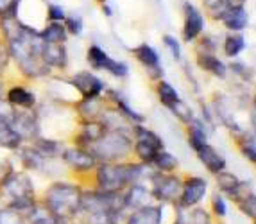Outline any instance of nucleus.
I'll return each instance as SVG.
<instances>
[{
	"instance_id": "f257e3e1",
	"label": "nucleus",
	"mask_w": 256,
	"mask_h": 224,
	"mask_svg": "<svg viewBox=\"0 0 256 224\" xmlns=\"http://www.w3.org/2000/svg\"><path fill=\"white\" fill-rule=\"evenodd\" d=\"M84 185L74 178H54L40 192V202L52 214L74 220L81 214Z\"/></svg>"
},
{
	"instance_id": "f03ea898",
	"label": "nucleus",
	"mask_w": 256,
	"mask_h": 224,
	"mask_svg": "<svg viewBox=\"0 0 256 224\" xmlns=\"http://www.w3.org/2000/svg\"><path fill=\"white\" fill-rule=\"evenodd\" d=\"M147 167L149 165H144L140 162L98 164L90 176V186L100 192H108V194H118V192H124L132 183H140Z\"/></svg>"
},
{
	"instance_id": "7ed1b4c3",
	"label": "nucleus",
	"mask_w": 256,
	"mask_h": 224,
	"mask_svg": "<svg viewBox=\"0 0 256 224\" xmlns=\"http://www.w3.org/2000/svg\"><path fill=\"white\" fill-rule=\"evenodd\" d=\"M38 201L40 194L36 190V183L32 180V174L27 170L16 167L0 183V204L14 208L26 217L38 204Z\"/></svg>"
},
{
	"instance_id": "20e7f679",
	"label": "nucleus",
	"mask_w": 256,
	"mask_h": 224,
	"mask_svg": "<svg viewBox=\"0 0 256 224\" xmlns=\"http://www.w3.org/2000/svg\"><path fill=\"white\" fill-rule=\"evenodd\" d=\"M98 164L126 162L132 152V136L126 130H106V133L88 149Z\"/></svg>"
},
{
	"instance_id": "39448f33",
	"label": "nucleus",
	"mask_w": 256,
	"mask_h": 224,
	"mask_svg": "<svg viewBox=\"0 0 256 224\" xmlns=\"http://www.w3.org/2000/svg\"><path fill=\"white\" fill-rule=\"evenodd\" d=\"M61 165H63L64 172L68 174L74 180L81 181L90 178L94 174V170L97 168L98 162L94 154H92L88 149H82V147H77L74 144H66V147L61 152L60 158Z\"/></svg>"
},
{
	"instance_id": "423d86ee",
	"label": "nucleus",
	"mask_w": 256,
	"mask_h": 224,
	"mask_svg": "<svg viewBox=\"0 0 256 224\" xmlns=\"http://www.w3.org/2000/svg\"><path fill=\"white\" fill-rule=\"evenodd\" d=\"M79 99H98L104 97L108 86L102 78H98L94 70H79L66 78Z\"/></svg>"
},
{
	"instance_id": "0eeeda50",
	"label": "nucleus",
	"mask_w": 256,
	"mask_h": 224,
	"mask_svg": "<svg viewBox=\"0 0 256 224\" xmlns=\"http://www.w3.org/2000/svg\"><path fill=\"white\" fill-rule=\"evenodd\" d=\"M86 63L90 65V70L94 72H108L116 79H124L129 76L128 63L110 58L108 52L97 44H92L86 50Z\"/></svg>"
},
{
	"instance_id": "6e6552de",
	"label": "nucleus",
	"mask_w": 256,
	"mask_h": 224,
	"mask_svg": "<svg viewBox=\"0 0 256 224\" xmlns=\"http://www.w3.org/2000/svg\"><path fill=\"white\" fill-rule=\"evenodd\" d=\"M4 99L16 110H34L40 102V95L27 81L16 79L14 82H8Z\"/></svg>"
},
{
	"instance_id": "1a4fd4ad",
	"label": "nucleus",
	"mask_w": 256,
	"mask_h": 224,
	"mask_svg": "<svg viewBox=\"0 0 256 224\" xmlns=\"http://www.w3.org/2000/svg\"><path fill=\"white\" fill-rule=\"evenodd\" d=\"M11 128L24 138V142L29 144L34 138L42 134V124H40L38 112L34 110H16L13 120H11Z\"/></svg>"
},
{
	"instance_id": "9d476101",
	"label": "nucleus",
	"mask_w": 256,
	"mask_h": 224,
	"mask_svg": "<svg viewBox=\"0 0 256 224\" xmlns=\"http://www.w3.org/2000/svg\"><path fill=\"white\" fill-rule=\"evenodd\" d=\"M43 63L54 72V76H60L68 68V48L66 44H43L42 48Z\"/></svg>"
},
{
	"instance_id": "9b49d317",
	"label": "nucleus",
	"mask_w": 256,
	"mask_h": 224,
	"mask_svg": "<svg viewBox=\"0 0 256 224\" xmlns=\"http://www.w3.org/2000/svg\"><path fill=\"white\" fill-rule=\"evenodd\" d=\"M181 186L180 180L174 176H168V174L156 172L152 176V190H150V196L160 201H172L178 196H181Z\"/></svg>"
},
{
	"instance_id": "f8f14e48",
	"label": "nucleus",
	"mask_w": 256,
	"mask_h": 224,
	"mask_svg": "<svg viewBox=\"0 0 256 224\" xmlns=\"http://www.w3.org/2000/svg\"><path fill=\"white\" fill-rule=\"evenodd\" d=\"M30 146L34 147V151L38 152L42 158L48 160V162H58L61 158V152L66 147V140H61V138L54 136H45V134H40L38 138H34L32 142H29Z\"/></svg>"
},
{
	"instance_id": "ddd939ff",
	"label": "nucleus",
	"mask_w": 256,
	"mask_h": 224,
	"mask_svg": "<svg viewBox=\"0 0 256 224\" xmlns=\"http://www.w3.org/2000/svg\"><path fill=\"white\" fill-rule=\"evenodd\" d=\"M104 108H106V99L104 97H98V99H77L72 104L77 122L98 120V116L102 115Z\"/></svg>"
},
{
	"instance_id": "4468645a",
	"label": "nucleus",
	"mask_w": 256,
	"mask_h": 224,
	"mask_svg": "<svg viewBox=\"0 0 256 224\" xmlns=\"http://www.w3.org/2000/svg\"><path fill=\"white\" fill-rule=\"evenodd\" d=\"M163 210L156 204H146L131 210L126 216V224H162Z\"/></svg>"
},
{
	"instance_id": "2eb2a0df",
	"label": "nucleus",
	"mask_w": 256,
	"mask_h": 224,
	"mask_svg": "<svg viewBox=\"0 0 256 224\" xmlns=\"http://www.w3.org/2000/svg\"><path fill=\"white\" fill-rule=\"evenodd\" d=\"M149 198H150V190H147L140 183H132L131 186H128L124 190L126 210L131 212L140 206H146V204H149Z\"/></svg>"
},
{
	"instance_id": "dca6fc26",
	"label": "nucleus",
	"mask_w": 256,
	"mask_h": 224,
	"mask_svg": "<svg viewBox=\"0 0 256 224\" xmlns=\"http://www.w3.org/2000/svg\"><path fill=\"white\" fill-rule=\"evenodd\" d=\"M206 192V181L201 178H190L181 190V202L184 206H192L201 201Z\"/></svg>"
},
{
	"instance_id": "f3484780",
	"label": "nucleus",
	"mask_w": 256,
	"mask_h": 224,
	"mask_svg": "<svg viewBox=\"0 0 256 224\" xmlns=\"http://www.w3.org/2000/svg\"><path fill=\"white\" fill-rule=\"evenodd\" d=\"M27 224H72V220L52 214L50 210H47V208L38 201V204H36V206L32 208V212L27 216Z\"/></svg>"
},
{
	"instance_id": "a211bd4d",
	"label": "nucleus",
	"mask_w": 256,
	"mask_h": 224,
	"mask_svg": "<svg viewBox=\"0 0 256 224\" xmlns=\"http://www.w3.org/2000/svg\"><path fill=\"white\" fill-rule=\"evenodd\" d=\"M40 38H42L43 44H66L70 36L63 24L47 22L40 29Z\"/></svg>"
},
{
	"instance_id": "6ab92c4d",
	"label": "nucleus",
	"mask_w": 256,
	"mask_h": 224,
	"mask_svg": "<svg viewBox=\"0 0 256 224\" xmlns=\"http://www.w3.org/2000/svg\"><path fill=\"white\" fill-rule=\"evenodd\" d=\"M24 138L16 133L9 124H0V151H8L13 154L24 146Z\"/></svg>"
},
{
	"instance_id": "aec40b11",
	"label": "nucleus",
	"mask_w": 256,
	"mask_h": 224,
	"mask_svg": "<svg viewBox=\"0 0 256 224\" xmlns=\"http://www.w3.org/2000/svg\"><path fill=\"white\" fill-rule=\"evenodd\" d=\"M184 11H186V20H184V40L190 42V40H194L202 30L204 20H202L201 13H199L194 6H186Z\"/></svg>"
},
{
	"instance_id": "412c9836",
	"label": "nucleus",
	"mask_w": 256,
	"mask_h": 224,
	"mask_svg": "<svg viewBox=\"0 0 256 224\" xmlns=\"http://www.w3.org/2000/svg\"><path fill=\"white\" fill-rule=\"evenodd\" d=\"M132 54H134V58H136L147 70H150V72H154V70L160 72V56L150 45H147V44L138 45L136 48H132Z\"/></svg>"
},
{
	"instance_id": "4be33fe9",
	"label": "nucleus",
	"mask_w": 256,
	"mask_h": 224,
	"mask_svg": "<svg viewBox=\"0 0 256 224\" xmlns=\"http://www.w3.org/2000/svg\"><path fill=\"white\" fill-rule=\"evenodd\" d=\"M197 154H199L201 162L206 165V167H208V170H212V172L218 174L222 168L226 167V160L222 158V156L215 151L214 147H210L208 144H206V146H202L201 149H197Z\"/></svg>"
},
{
	"instance_id": "5701e85b",
	"label": "nucleus",
	"mask_w": 256,
	"mask_h": 224,
	"mask_svg": "<svg viewBox=\"0 0 256 224\" xmlns=\"http://www.w3.org/2000/svg\"><path fill=\"white\" fill-rule=\"evenodd\" d=\"M222 20L230 29L240 30L248 26V13L244 11V8L240 6H233V8L226 9V13L222 14Z\"/></svg>"
},
{
	"instance_id": "b1692460",
	"label": "nucleus",
	"mask_w": 256,
	"mask_h": 224,
	"mask_svg": "<svg viewBox=\"0 0 256 224\" xmlns=\"http://www.w3.org/2000/svg\"><path fill=\"white\" fill-rule=\"evenodd\" d=\"M156 92H158L160 102H162L165 108L172 110L176 104L180 102V95H178L176 88L172 86V84H168L166 81H163V79H160L158 84H156Z\"/></svg>"
},
{
	"instance_id": "393cba45",
	"label": "nucleus",
	"mask_w": 256,
	"mask_h": 224,
	"mask_svg": "<svg viewBox=\"0 0 256 224\" xmlns=\"http://www.w3.org/2000/svg\"><path fill=\"white\" fill-rule=\"evenodd\" d=\"M150 167L156 168V172L166 174V172H170V170H174V168L178 167V160H176L170 152H166L162 149V151H158V154L154 156Z\"/></svg>"
},
{
	"instance_id": "a878e982",
	"label": "nucleus",
	"mask_w": 256,
	"mask_h": 224,
	"mask_svg": "<svg viewBox=\"0 0 256 224\" xmlns=\"http://www.w3.org/2000/svg\"><path fill=\"white\" fill-rule=\"evenodd\" d=\"M132 154L140 160V164L150 165L152 164L154 156L158 154V149L149 146V144H146V142H138V140H134V142H132Z\"/></svg>"
},
{
	"instance_id": "bb28decb",
	"label": "nucleus",
	"mask_w": 256,
	"mask_h": 224,
	"mask_svg": "<svg viewBox=\"0 0 256 224\" xmlns=\"http://www.w3.org/2000/svg\"><path fill=\"white\" fill-rule=\"evenodd\" d=\"M0 224H27V217L14 208L0 204Z\"/></svg>"
},
{
	"instance_id": "cd10ccee",
	"label": "nucleus",
	"mask_w": 256,
	"mask_h": 224,
	"mask_svg": "<svg viewBox=\"0 0 256 224\" xmlns=\"http://www.w3.org/2000/svg\"><path fill=\"white\" fill-rule=\"evenodd\" d=\"M63 26H64V29H66V32H68V36H81L82 29H84L82 18L77 16V14H66Z\"/></svg>"
},
{
	"instance_id": "c85d7f7f",
	"label": "nucleus",
	"mask_w": 256,
	"mask_h": 224,
	"mask_svg": "<svg viewBox=\"0 0 256 224\" xmlns=\"http://www.w3.org/2000/svg\"><path fill=\"white\" fill-rule=\"evenodd\" d=\"M201 65H202V68L210 70V72H214L215 76H220V78H224V74H226V66L222 65L220 61L214 56L201 58Z\"/></svg>"
},
{
	"instance_id": "c756f323",
	"label": "nucleus",
	"mask_w": 256,
	"mask_h": 224,
	"mask_svg": "<svg viewBox=\"0 0 256 224\" xmlns=\"http://www.w3.org/2000/svg\"><path fill=\"white\" fill-rule=\"evenodd\" d=\"M22 0H0V18L18 16Z\"/></svg>"
},
{
	"instance_id": "7c9ffc66",
	"label": "nucleus",
	"mask_w": 256,
	"mask_h": 224,
	"mask_svg": "<svg viewBox=\"0 0 256 224\" xmlns=\"http://www.w3.org/2000/svg\"><path fill=\"white\" fill-rule=\"evenodd\" d=\"M45 18H47V22L63 24L64 18H66V13H64V9L60 4H47V8H45Z\"/></svg>"
},
{
	"instance_id": "2f4dec72",
	"label": "nucleus",
	"mask_w": 256,
	"mask_h": 224,
	"mask_svg": "<svg viewBox=\"0 0 256 224\" xmlns=\"http://www.w3.org/2000/svg\"><path fill=\"white\" fill-rule=\"evenodd\" d=\"M246 47V42H244L242 36H230L226 40V45H224V50H226L228 56H236L244 50Z\"/></svg>"
},
{
	"instance_id": "473e14b6",
	"label": "nucleus",
	"mask_w": 256,
	"mask_h": 224,
	"mask_svg": "<svg viewBox=\"0 0 256 224\" xmlns=\"http://www.w3.org/2000/svg\"><path fill=\"white\" fill-rule=\"evenodd\" d=\"M9 68H11V58H9L8 45L0 38V78H8Z\"/></svg>"
},
{
	"instance_id": "72a5a7b5",
	"label": "nucleus",
	"mask_w": 256,
	"mask_h": 224,
	"mask_svg": "<svg viewBox=\"0 0 256 224\" xmlns=\"http://www.w3.org/2000/svg\"><path fill=\"white\" fill-rule=\"evenodd\" d=\"M218 186H220L222 190L230 192V194H233V192H235V190L240 186V181L236 180L233 174L220 172V174H218Z\"/></svg>"
},
{
	"instance_id": "f704fd0d",
	"label": "nucleus",
	"mask_w": 256,
	"mask_h": 224,
	"mask_svg": "<svg viewBox=\"0 0 256 224\" xmlns=\"http://www.w3.org/2000/svg\"><path fill=\"white\" fill-rule=\"evenodd\" d=\"M14 113H16V108H13L6 99L0 100V124H11Z\"/></svg>"
},
{
	"instance_id": "c9c22d12",
	"label": "nucleus",
	"mask_w": 256,
	"mask_h": 224,
	"mask_svg": "<svg viewBox=\"0 0 256 224\" xmlns=\"http://www.w3.org/2000/svg\"><path fill=\"white\" fill-rule=\"evenodd\" d=\"M188 140H190V144H192V147L194 149H201L202 146H206V136H204V133H202V130L201 128H192L190 130V133H188Z\"/></svg>"
},
{
	"instance_id": "e433bc0d",
	"label": "nucleus",
	"mask_w": 256,
	"mask_h": 224,
	"mask_svg": "<svg viewBox=\"0 0 256 224\" xmlns=\"http://www.w3.org/2000/svg\"><path fill=\"white\" fill-rule=\"evenodd\" d=\"M244 214H248L249 217H256V196L249 194L244 198V201L240 202Z\"/></svg>"
},
{
	"instance_id": "4c0bfd02",
	"label": "nucleus",
	"mask_w": 256,
	"mask_h": 224,
	"mask_svg": "<svg viewBox=\"0 0 256 224\" xmlns=\"http://www.w3.org/2000/svg\"><path fill=\"white\" fill-rule=\"evenodd\" d=\"M163 42H165L166 47H168L172 50V56H174V58H180V44H178V42H176V40L172 38V36H165V38H163Z\"/></svg>"
},
{
	"instance_id": "58836bf2",
	"label": "nucleus",
	"mask_w": 256,
	"mask_h": 224,
	"mask_svg": "<svg viewBox=\"0 0 256 224\" xmlns=\"http://www.w3.org/2000/svg\"><path fill=\"white\" fill-rule=\"evenodd\" d=\"M214 210H215V214L217 216H226V204H224V201H222V198H215L214 199Z\"/></svg>"
},
{
	"instance_id": "ea45409f",
	"label": "nucleus",
	"mask_w": 256,
	"mask_h": 224,
	"mask_svg": "<svg viewBox=\"0 0 256 224\" xmlns=\"http://www.w3.org/2000/svg\"><path fill=\"white\" fill-rule=\"evenodd\" d=\"M8 79H9V76L8 78H0V100L4 99V95H6V88H8Z\"/></svg>"
},
{
	"instance_id": "a19ab883",
	"label": "nucleus",
	"mask_w": 256,
	"mask_h": 224,
	"mask_svg": "<svg viewBox=\"0 0 256 224\" xmlns=\"http://www.w3.org/2000/svg\"><path fill=\"white\" fill-rule=\"evenodd\" d=\"M102 11L108 14V16H111V9H110V6H106V4H102Z\"/></svg>"
},
{
	"instance_id": "79ce46f5",
	"label": "nucleus",
	"mask_w": 256,
	"mask_h": 224,
	"mask_svg": "<svg viewBox=\"0 0 256 224\" xmlns=\"http://www.w3.org/2000/svg\"><path fill=\"white\" fill-rule=\"evenodd\" d=\"M97 2H98V4H100V6H102V4H106V0H97Z\"/></svg>"
}]
</instances>
